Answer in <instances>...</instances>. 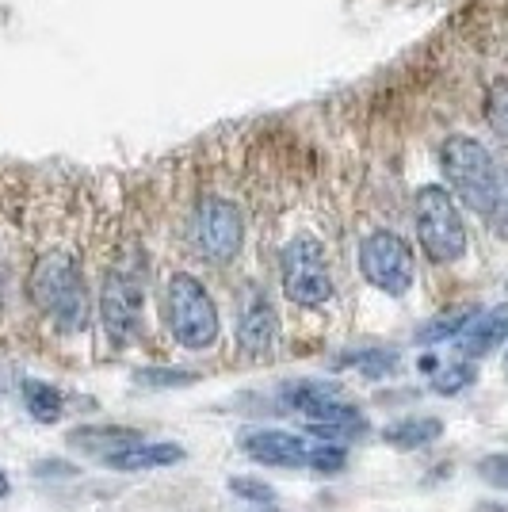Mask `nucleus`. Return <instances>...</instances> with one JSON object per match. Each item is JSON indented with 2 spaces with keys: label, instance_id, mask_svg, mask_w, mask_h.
<instances>
[{
  "label": "nucleus",
  "instance_id": "nucleus-1",
  "mask_svg": "<svg viewBox=\"0 0 508 512\" xmlns=\"http://www.w3.org/2000/svg\"><path fill=\"white\" fill-rule=\"evenodd\" d=\"M440 169L447 176V188L459 195V203H466L474 214H482L489 222V214L497 207V199L505 192L508 169L489 153L486 142L470 138V134H451L440 146Z\"/></svg>",
  "mask_w": 508,
  "mask_h": 512
},
{
  "label": "nucleus",
  "instance_id": "nucleus-2",
  "mask_svg": "<svg viewBox=\"0 0 508 512\" xmlns=\"http://www.w3.org/2000/svg\"><path fill=\"white\" fill-rule=\"evenodd\" d=\"M31 299L65 333H77L88 318V291L81 264L69 253H46L31 272Z\"/></svg>",
  "mask_w": 508,
  "mask_h": 512
},
{
  "label": "nucleus",
  "instance_id": "nucleus-3",
  "mask_svg": "<svg viewBox=\"0 0 508 512\" xmlns=\"http://www.w3.org/2000/svg\"><path fill=\"white\" fill-rule=\"evenodd\" d=\"M413 222H417V241H421L424 256L432 264H455L470 249L463 211H459L455 195L440 188V184H428V188L417 192Z\"/></svg>",
  "mask_w": 508,
  "mask_h": 512
},
{
  "label": "nucleus",
  "instance_id": "nucleus-4",
  "mask_svg": "<svg viewBox=\"0 0 508 512\" xmlns=\"http://www.w3.org/2000/svg\"><path fill=\"white\" fill-rule=\"evenodd\" d=\"M283 402L295 413H302L310 421V432L321 436L325 444H344V440H356V436L367 432L363 413L340 394V386L314 383V379L287 383L283 386Z\"/></svg>",
  "mask_w": 508,
  "mask_h": 512
},
{
  "label": "nucleus",
  "instance_id": "nucleus-5",
  "mask_svg": "<svg viewBox=\"0 0 508 512\" xmlns=\"http://www.w3.org/2000/svg\"><path fill=\"white\" fill-rule=\"evenodd\" d=\"M165 314H169L172 337L191 348L203 352L218 341V306L207 295V287L188 272H176L165 287Z\"/></svg>",
  "mask_w": 508,
  "mask_h": 512
},
{
  "label": "nucleus",
  "instance_id": "nucleus-6",
  "mask_svg": "<svg viewBox=\"0 0 508 512\" xmlns=\"http://www.w3.org/2000/svg\"><path fill=\"white\" fill-rule=\"evenodd\" d=\"M279 279L283 295L295 306H325L333 299V276H329V256L318 237H295L279 256Z\"/></svg>",
  "mask_w": 508,
  "mask_h": 512
},
{
  "label": "nucleus",
  "instance_id": "nucleus-7",
  "mask_svg": "<svg viewBox=\"0 0 508 512\" xmlns=\"http://www.w3.org/2000/svg\"><path fill=\"white\" fill-rule=\"evenodd\" d=\"M191 237H195V249L203 253V260L230 264L245 245V214L226 195H203L195 203Z\"/></svg>",
  "mask_w": 508,
  "mask_h": 512
},
{
  "label": "nucleus",
  "instance_id": "nucleus-8",
  "mask_svg": "<svg viewBox=\"0 0 508 512\" xmlns=\"http://www.w3.org/2000/svg\"><path fill=\"white\" fill-rule=\"evenodd\" d=\"M360 272L371 287H379L382 295H405L417 276V260L402 234L394 230H375L363 237L360 245Z\"/></svg>",
  "mask_w": 508,
  "mask_h": 512
},
{
  "label": "nucleus",
  "instance_id": "nucleus-9",
  "mask_svg": "<svg viewBox=\"0 0 508 512\" xmlns=\"http://www.w3.org/2000/svg\"><path fill=\"white\" fill-rule=\"evenodd\" d=\"M142 279L134 268L119 264L104 276V287H100V321H104L111 344H130L138 325H142Z\"/></svg>",
  "mask_w": 508,
  "mask_h": 512
},
{
  "label": "nucleus",
  "instance_id": "nucleus-10",
  "mask_svg": "<svg viewBox=\"0 0 508 512\" xmlns=\"http://www.w3.org/2000/svg\"><path fill=\"white\" fill-rule=\"evenodd\" d=\"M279 337V314L264 291H249V299L237 314V344L249 356H268Z\"/></svg>",
  "mask_w": 508,
  "mask_h": 512
},
{
  "label": "nucleus",
  "instance_id": "nucleus-11",
  "mask_svg": "<svg viewBox=\"0 0 508 512\" xmlns=\"http://www.w3.org/2000/svg\"><path fill=\"white\" fill-rule=\"evenodd\" d=\"M241 448L249 459L264 463V467H310V444L295 436V432H283V428H260V432H249L241 440Z\"/></svg>",
  "mask_w": 508,
  "mask_h": 512
},
{
  "label": "nucleus",
  "instance_id": "nucleus-12",
  "mask_svg": "<svg viewBox=\"0 0 508 512\" xmlns=\"http://www.w3.org/2000/svg\"><path fill=\"white\" fill-rule=\"evenodd\" d=\"M505 341H508V306H493V310H482L455 337V348H459L463 360L474 363L482 360V356H489V352H497Z\"/></svg>",
  "mask_w": 508,
  "mask_h": 512
},
{
  "label": "nucleus",
  "instance_id": "nucleus-13",
  "mask_svg": "<svg viewBox=\"0 0 508 512\" xmlns=\"http://www.w3.org/2000/svg\"><path fill=\"white\" fill-rule=\"evenodd\" d=\"M69 444L81 451H92L100 459H111L119 451L142 444V432L138 428H119V425H88V428H73L69 432Z\"/></svg>",
  "mask_w": 508,
  "mask_h": 512
},
{
  "label": "nucleus",
  "instance_id": "nucleus-14",
  "mask_svg": "<svg viewBox=\"0 0 508 512\" xmlns=\"http://www.w3.org/2000/svg\"><path fill=\"white\" fill-rule=\"evenodd\" d=\"M440 436H444L440 417H402V421L382 428V444H390L398 451H417L424 444H432V440H440Z\"/></svg>",
  "mask_w": 508,
  "mask_h": 512
},
{
  "label": "nucleus",
  "instance_id": "nucleus-15",
  "mask_svg": "<svg viewBox=\"0 0 508 512\" xmlns=\"http://www.w3.org/2000/svg\"><path fill=\"white\" fill-rule=\"evenodd\" d=\"M184 459V448L180 444H134V448L119 451V455H111L104 459V467L111 470H153V467H172V463H180Z\"/></svg>",
  "mask_w": 508,
  "mask_h": 512
},
{
  "label": "nucleus",
  "instance_id": "nucleus-16",
  "mask_svg": "<svg viewBox=\"0 0 508 512\" xmlns=\"http://www.w3.org/2000/svg\"><path fill=\"white\" fill-rule=\"evenodd\" d=\"M23 402H27V409H31V417L35 421H43V425H54L58 417H62V390L58 386L43 383V379H23Z\"/></svg>",
  "mask_w": 508,
  "mask_h": 512
},
{
  "label": "nucleus",
  "instance_id": "nucleus-17",
  "mask_svg": "<svg viewBox=\"0 0 508 512\" xmlns=\"http://www.w3.org/2000/svg\"><path fill=\"white\" fill-rule=\"evenodd\" d=\"M482 310L478 306H459V310H447V314H440L436 321H428V325H421L417 329V341L421 344H436V341H455L459 333H463L470 321L478 318Z\"/></svg>",
  "mask_w": 508,
  "mask_h": 512
},
{
  "label": "nucleus",
  "instance_id": "nucleus-18",
  "mask_svg": "<svg viewBox=\"0 0 508 512\" xmlns=\"http://www.w3.org/2000/svg\"><path fill=\"white\" fill-rule=\"evenodd\" d=\"M134 383L149 386V390H172V386L199 383V375L184 371V367H142V371H134Z\"/></svg>",
  "mask_w": 508,
  "mask_h": 512
},
{
  "label": "nucleus",
  "instance_id": "nucleus-19",
  "mask_svg": "<svg viewBox=\"0 0 508 512\" xmlns=\"http://www.w3.org/2000/svg\"><path fill=\"white\" fill-rule=\"evenodd\" d=\"M486 123L497 138L508 142V77H497L486 92Z\"/></svg>",
  "mask_w": 508,
  "mask_h": 512
},
{
  "label": "nucleus",
  "instance_id": "nucleus-20",
  "mask_svg": "<svg viewBox=\"0 0 508 512\" xmlns=\"http://www.w3.org/2000/svg\"><path fill=\"white\" fill-rule=\"evenodd\" d=\"M478 379V371H474V363L470 360H459L444 367V371H436V379H432V390L436 394H444V398H455V394H463L466 386Z\"/></svg>",
  "mask_w": 508,
  "mask_h": 512
},
{
  "label": "nucleus",
  "instance_id": "nucleus-21",
  "mask_svg": "<svg viewBox=\"0 0 508 512\" xmlns=\"http://www.w3.org/2000/svg\"><path fill=\"white\" fill-rule=\"evenodd\" d=\"M348 463V451L340 444H310V470L318 474H340Z\"/></svg>",
  "mask_w": 508,
  "mask_h": 512
},
{
  "label": "nucleus",
  "instance_id": "nucleus-22",
  "mask_svg": "<svg viewBox=\"0 0 508 512\" xmlns=\"http://www.w3.org/2000/svg\"><path fill=\"white\" fill-rule=\"evenodd\" d=\"M352 363L360 367L367 379H386V375L398 367V356H394V352H382V348H371V352H360Z\"/></svg>",
  "mask_w": 508,
  "mask_h": 512
},
{
  "label": "nucleus",
  "instance_id": "nucleus-23",
  "mask_svg": "<svg viewBox=\"0 0 508 512\" xmlns=\"http://www.w3.org/2000/svg\"><path fill=\"white\" fill-rule=\"evenodd\" d=\"M230 493L245 497V501H256V505H272V501H276V490H272L268 482H260V478H245V474L230 478Z\"/></svg>",
  "mask_w": 508,
  "mask_h": 512
},
{
  "label": "nucleus",
  "instance_id": "nucleus-24",
  "mask_svg": "<svg viewBox=\"0 0 508 512\" xmlns=\"http://www.w3.org/2000/svg\"><path fill=\"white\" fill-rule=\"evenodd\" d=\"M478 474H482V482H489V486L508 490V455H486V459H478Z\"/></svg>",
  "mask_w": 508,
  "mask_h": 512
},
{
  "label": "nucleus",
  "instance_id": "nucleus-25",
  "mask_svg": "<svg viewBox=\"0 0 508 512\" xmlns=\"http://www.w3.org/2000/svg\"><path fill=\"white\" fill-rule=\"evenodd\" d=\"M489 230L493 234L508 237V180H505V192H501V199H497V207H493V214H489Z\"/></svg>",
  "mask_w": 508,
  "mask_h": 512
},
{
  "label": "nucleus",
  "instance_id": "nucleus-26",
  "mask_svg": "<svg viewBox=\"0 0 508 512\" xmlns=\"http://www.w3.org/2000/svg\"><path fill=\"white\" fill-rule=\"evenodd\" d=\"M39 474H73V467H65V463H43Z\"/></svg>",
  "mask_w": 508,
  "mask_h": 512
},
{
  "label": "nucleus",
  "instance_id": "nucleus-27",
  "mask_svg": "<svg viewBox=\"0 0 508 512\" xmlns=\"http://www.w3.org/2000/svg\"><path fill=\"white\" fill-rule=\"evenodd\" d=\"M4 497H8V474L0 470V501H4Z\"/></svg>",
  "mask_w": 508,
  "mask_h": 512
},
{
  "label": "nucleus",
  "instance_id": "nucleus-28",
  "mask_svg": "<svg viewBox=\"0 0 508 512\" xmlns=\"http://www.w3.org/2000/svg\"><path fill=\"white\" fill-rule=\"evenodd\" d=\"M421 371H436V360H432V356H421Z\"/></svg>",
  "mask_w": 508,
  "mask_h": 512
},
{
  "label": "nucleus",
  "instance_id": "nucleus-29",
  "mask_svg": "<svg viewBox=\"0 0 508 512\" xmlns=\"http://www.w3.org/2000/svg\"><path fill=\"white\" fill-rule=\"evenodd\" d=\"M264 512H279V509H264Z\"/></svg>",
  "mask_w": 508,
  "mask_h": 512
}]
</instances>
